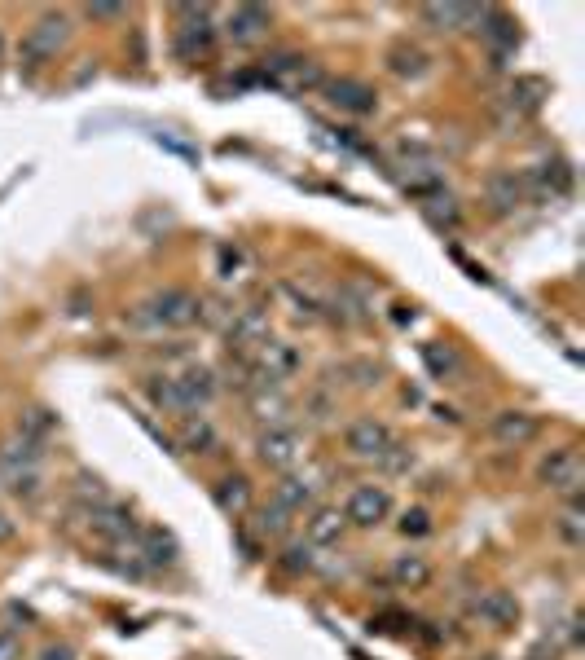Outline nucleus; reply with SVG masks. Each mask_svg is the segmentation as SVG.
Here are the masks:
<instances>
[{
	"instance_id": "obj_17",
	"label": "nucleus",
	"mask_w": 585,
	"mask_h": 660,
	"mask_svg": "<svg viewBox=\"0 0 585 660\" xmlns=\"http://www.w3.org/2000/svg\"><path fill=\"white\" fill-rule=\"evenodd\" d=\"M542 102H546V84L537 80V75H524V80H515L502 93V110H506V119H511L515 128H520L524 119H533L537 110H542Z\"/></svg>"
},
{
	"instance_id": "obj_1",
	"label": "nucleus",
	"mask_w": 585,
	"mask_h": 660,
	"mask_svg": "<svg viewBox=\"0 0 585 660\" xmlns=\"http://www.w3.org/2000/svg\"><path fill=\"white\" fill-rule=\"evenodd\" d=\"M194 322H203V300L190 286H163L132 308V326L141 330H185Z\"/></svg>"
},
{
	"instance_id": "obj_14",
	"label": "nucleus",
	"mask_w": 585,
	"mask_h": 660,
	"mask_svg": "<svg viewBox=\"0 0 585 660\" xmlns=\"http://www.w3.org/2000/svg\"><path fill=\"white\" fill-rule=\"evenodd\" d=\"M471 612H476V621L489 625V630H511V625L520 621V599H515L511 590H480L476 599H471Z\"/></svg>"
},
{
	"instance_id": "obj_22",
	"label": "nucleus",
	"mask_w": 585,
	"mask_h": 660,
	"mask_svg": "<svg viewBox=\"0 0 585 660\" xmlns=\"http://www.w3.org/2000/svg\"><path fill=\"white\" fill-rule=\"evenodd\" d=\"M524 185L533 194H542V198H564L572 190V168H568V159H546V163H537L533 172H524Z\"/></svg>"
},
{
	"instance_id": "obj_40",
	"label": "nucleus",
	"mask_w": 585,
	"mask_h": 660,
	"mask_svg": "<svg viewBox=\"0 0 585 660\" xmlns=\"http://www.w3.org/2000/svg\"><path fill=\"white\" fill-rule=\"evenodd\" d=\"M379 467H388V471H410V467H414V454L401 445V440H396V445L388 449V454L379 458Z\"/></svg>"
},
{
	"instance_id": "obj_41",
	"label": "nucleus",
	"mask_w": 585,
	"mask_h": 660,
	"mask_svg": "<svg viewBox=\"0 0 585 660\" xmlns=\"http://www.w3.org/2000/svg\"><path fill=\"white\" fill-rule=\"evenodd\" d=\"M242 260H247V251L242 247H220V278H238V269H242Z\"/></svg>"
},
{
	"instance_id": "obj_21",
	"label": "nucleus",
	"mask_w": 585,
	"mask_h": 660,
	"mask_svg": "<svg viewBox=\"0 0 585 660\" xmlns=\"http://www.w3.org/2000/svg\"><path fill=\"white\" fill-rule=\"evenodd\" d=\"M317 489H322V484H317L313 476H300V471H286V476L278 480V489H273V506H282L286 515L313 511Z\"/></svg>"
},
{
	"instance_id": "obj_24",
	"label": "nucleus",
	"mask_w": 585,
	"mask_h": 660,
	"mask_svg": "<svg viewBox=\"0 0 585 660\" xmlns=\"http://www.w3.org/2000/svg\"><path fill=\"white\" fill-rule=\"evenodd\" d=\"M44 462V445H36V440H27V436H5L0 440V471L5 476H14V471H31V467H40Z\"/></svg>"
},
{
	"instance_id": "obj_7",
	"label": "nucleus",
	"mask_w": 585,
	"mask_h": 660,
	"mask_svg": "<svg viewBox=\"0 0 585 660\" xmlns=\"http://www.w3.org/2000/svg\"><path fill=\"white\" fill-rule=\"evenodd\" d=\"M396 445V432L383 418H374V414H366V418H352V423L344 427V449L352 458H366V462H379L388 449Z\"/></svg>"
},
{
	"instance_id": "obj_44",
	"label": "nucleus",
	"mask_w": 585,
	"mask_h": 660,
	"mask_svg": "<svg viewBox=\"0 0 585 660\" xmlns=\"http://www.w3.org/2000/svg\"><path fill=\"white\" fill-rule=\"evenodd\" d=\"M124 5H88V18H119Z\"/></svg>"
},
{
	"instance_id": "obj_38",
	"label": "nucleus",
	"mask_w": 585,
	"mask_h": 660,
	"mask_svg": "<svg viewBox=\"0 0 585 660\" xmlns=\"http://www.w3.org/2000/svg\"><path fill=\"white\" fill-rule=\"evenodd\" d=\"M9 480V493H14V498H36L40 493V467H31V471H14V476H5Z\"/></svg>"
},
{
	"instance_id": "obj_25",
	"label": "nucleus",
	"mask_w": 585,
	"mask_h": 660,
	"mask_svg": "<svg viewBox=\"0 0 585 660\" xmlns=\"http://www.w3.org/2000/svg\"><path fill=\"white\" fill-rule=\"evenodd\" d=\"M212 502L220 506L225 515H247L251 511V480L242 476V471H234V476H220L216 484H212Z\"/></svg>"
},
{
	"instance_id": "obj_31",
	"label": "nucleus",
	"mask_w": 585,
	"mask_h": 660,
	"mask_svg": "<svg viewBox=\"0 0 585 660\" xmlns=\"http://www.w3.org/2000/svg\"><path fill=\"white\" fill-rule=\"evenodd\" d=\"M251 414H256L260 427H286L291 401H286L278 388H260V392H251Z\"/></svg>"
},
{
	"instance_id": "obj_2",
	"label": "nucleus",
	"mask_w": 585,
	"mask_h": 660,
	"mask_svg": "<svg viewBox=\"0 0 585 660\" xmlns=\"http://www.w3.org/2000/svg\"><path fill=\"white\" fill-rule=\"evenodd\" d=\"M251 392L260 388H282L286 379H295L304 366L300 348L295 344H282V339H269V344H260L256 352H251Z\"/></svg>"
},
{
	"instance_id": "obj_6",
	"label": "nucleus",
	"mask_w": 585,
	"mask_h": 660,
	"mask_svg": "<svg viewBox=\"0 0 585 660\" xmlns=\"http://www.w3.org/2000/svg\"><path fill=\"white\" fill-rule=\"evenodd\" d=\"M537 480H542L546 489H555V493H568V498L577 502V493H581V480H585V462H581V449H577V445L550 449V454L542 458V467H537Z\"/></svg>"
},
{
	"instance_id": "obj_26",
	"label": "nucleus",
	"mask_w": 585,
	"mask_h": 660,
	"mask_svg": "<svg viewBox=\"0 0 585 660\" xmlns=\"http://www.w3.org/2000/svg\"><path fill=\"white\" fill-rule=\"evenodd\" d=\"M480 5H418V18L432 31H467L476 27Z\"/></svg>"
},
{
	"instance_id": "obj_28",
	"label": "nucleus",
	"mask_w": 585,
	"mask_h": 660,
	"mask_svg": "<svg viewBox=\"0 0 585 660\" xmlns=\"http://www.w3.org/2000/svg\"><path fill=\"white\" fill-rule=\"evenodd\" d=\"M146 396L154 401V410H163V414H194L190 401H185V392H181V383H176V374H154L146 383Z\"/></svg>"
},
{
	"instance_id": "obj_8",
	"label": "nucleus",
	"mask_w": 585,
	"mask_h": 660,
	"mask_svg": "<svg viewBox=\"0 0 585 660\" xmlns=\"http://www.w3.org/2000/svg\"><path fill=\"white\" fill-rule=\"evenodd\" d=\"M225 339H229V352L251 357L260 344H269V308H264V304L234 308V317L225 322Z\"/></svg>"
},
{
	"instance_id": "obj_35",
	"label": "nucleus",
	"mask_w": 585,
	"mask_h": 660,
	"mask_svg": "<svg viewBox=\"0 0 585 660\" xmlns=\"http://www.w3.org/2000/svg\"><path fill=\"white\" fill-rule=\"evenodd\" d=\"M555 533H559V542L577 550L585 542V515H581V506L577 502H568V511L555 520Z\"/></svg>"
},
{
	"instance_id": "obj_16",
	"label": "nucleus",
	"mask_w": 585,
	"mask_h": 660,
	"mask_svg": "<svg viewBox=\"0 0 585 660\" xmlns=\"http://www.w3.org/2000/svg\"><path fill=\"white\" fill-rule=\"evenodd\" d=\"M476 31L493 44V53H498V58L515 53V44H520V22H515L511 14H502L498 5H480V14H476Z\"/></svg>"
},
{
	"instance_id": "obj_23",
	"label": "nucleus",
	"mask_w": 585,
	"mask_h": 660,
	"mask_svg": "<svg viewBox=\"0 0 585 660\" xmlns=\"http://www.w3.org/2000/svg\"><path fill=\"white\" fill-rule=\"evenodd\" d=\"M383 62H388V71L396 75V80H423V75L432 71L427 49H418V44H410V40H396Z\"/></svg>"
},
{
	"instance_id": "obj_29",
	"label": "nucleus",
	"mask_w": 585,
	"mask_h": 660,
	"mask_svg": "<svg viewBox=\"0 0 585 660\" xmlns=\"http://www.w3.org/2000/svg\"><path fill=\"white\" fill-rule=\"evenodd\" d=\"M176 383H181L185 401H190V410H203V405H212L216 396V374L207 366H185L181 374H176Z\"/></svg>"
},
{
	"instance_id": "obj_19",
	"label": "nucleus",
	"mask_w": 585,
	"mask_h": 660,
	"mask_svg": "<svg viewBox=\"0 0 585 660\" xmlns=\"http://www.w3.org/2000/svg\"><path fill=\"white\" fill-rule=\"evenodd\" d=\"M418 357H423L427 374H432L436 383H462L467 379V357L454 348V344H440V339H432V344L418 348Z\"/></svg>"
},
{
	"instance_id": "obj_20",
	"label": "nucleus",
	"mask_w": 585,
	"mask_h": 660,
	"mask_svg": "<svg viewBox=\"0 0 585 660\" xmlns=\"http://www.w3.org/2000/svg\"><path fill=\"white\" fill-rule=\"evenodd\" d=\"M344 533H348V520H344V511L339 506H313L308 511V520H304V542L308 546H339L344 542Z\"/></svg>"
},
{
	"instance_id": "obj_37",
	"label": "nucleus",
	"mask_w": 585,
	"mask_h": 660,
	"mask_svg": "<svg viewBox=\"0 0 585 660\" xmlns=\"http://www.w3.org/2000/svg\"><path fill=\"white\" fill-rule=\"evenodd\" d=\"M282 295L295 300V317H304V322H317V317H322V300H313V295L300 291L295 282H282Z\"/></svg>"
},
{
	"instance_id": "obj_15",
	"label": "nucleus",
	"mask_w": 585,
	"mask_h": 660,
	"mask_svg": "<svg viewBox=\"0 0 585 660\" xmlns=\"http://www.w3.org/2000/svg\"><path fill=\"white\" fill-rule=\"evenodd\" d=\"M273 27V14L264 5H234L225 14V36L234 44H260Z\"/></svg>"
},
{
	"instance_id": "obj_33",
	"label": "nucleus",
	"mask_w": 585,
	"mask_h": 660,
	"mask_svg": "<svg viewBox=\"0 0 585 660\" xmlns=\"http://www.w3.org/2000/svg\"><path fill=\"white\" fill-rule=\"evenodd\" d=\"M286 528H291V515L282 511V506H256V511H251V533L256 537H264V542H269V537H282Z\"/></svg>"
},
{
	"instance_id": "obj_30",
	"label": "nucleus",
	"mask_w": 585,
	"mask_h": 660,
	"mask_svg": "<svg viewBox=\"0 0 585 660\" xmlns=\"http://www.w3.org/2000/svg\"><path fill=\"white\" fill-rule=\"evenodd\" d=\"M176 440H181L185 454H216V449H220V432H216L212 423H207L203 414H198V418H194V414L185 418V423H181V436H176Z\"/></svg>"
},
{
	"instance_id": "obj_45",
	"label": "nucleus",
	"mask_w": 585,
	"mask_h": 660,
	"mask_svg": "<svg viewBox=\"0 0 585 660\" xmlns=\"http://www.w3.org/2000/svg\"><path fill=\"white\" fill-rule=\"evenodd\" d=\"M14 533H18V524L9 520L5 511H0V546H5V542H14Z\"/></svg>"
},
{
	"instance_id": "obj_10",
	"label": "nucleus",
	"mask_w": 585,
	"mask_h": 660,
	"mask_svg": "<svg viewBox=\"0 0 585 660\" xmlns=\"http://www.w3.org/2000/svg\"><path fill=\"white\" fill-rule=\"evenodd\" d=\"M84 515H88V528H93V533L102 537L106 546H132V542H137V528L141 524H137V515H132L124 502L110 498V502L93 506V511H84Z\"/></svg>"
},
{
	"instance_id": "obj_36",
	"label": "nucleus",
	"mask_w": 585,
	"mask_h": 660,
	"mask_svg": "<svg viewBox=\"0 0 585 660\" xmlns=\"http://www.w3.org/2000/svg\"><path fill=\"white\" fill-rule=\"evenodd\" d=\"M423 212H427V220H432V225L436 229H458V207H454V198H427V203H423Z\"/></svg>"
},
{
	"instance_id": "obj_43",
	"label": "nucleus",
	"mask_w": 585,
	"mask_h": 660,
	"mask_svg": "<svg viewBox=\"0 0 585 660\" xmlns=\"http://www.w3.org/2000/svg\"><path fill=\"white\" fill-rule=\"evenodd\" d=\"M0 660H22V643L14 630H0Z\"/></svg>"
},
{
	"instance_id": "obj_11",
	"label": "nucleus",
	"mask_w": 585,
	"mask_h": 660,
	"mask_svg": "<svg viewBox=\"0 0 585 660\" xmlns=\"http://www.w3.org/2000/svg\"><path fill=\"white\" fill-rule=\"evenodd\" d=\"M322 97L344 115H374L379 110V93L366 80H352V75H330L322 80Z\"/></svg>"
},
{
	"instance_id": "obj_32",
	"label": "nucleus",
	"mask_w": 585,
	"mask_h": 660,
	"mask_svg": "<svg viewBox=\"0 0 585 660\" xmlns=\"http://www.w3.org/2000/svg\"><path fill=\"white\" fill-rule=\"evenodd\" d=\"M14 432H18V436H27V440H36V445H49V436L58 432V414L44 410V405H31V410H22V418H18Z\"/></svg>"
},
{
	"instance_id": "obj_27",
	"label": "nucleus",
	"mask_w": 585,
	"mask_h": 660,
	"mask_svg": "<svg viewBox=\"0 0 585 660\" xmlns=\"http://www.w3.org/2000/svg\"><path fill=\"white\" fill-rule=\"evenodd\" d=\"M388 577L401 590H427V586H432V559L418 555V550H410V555H396L392 568H388Z\"/></svg>"
},
{
	"instance_id": "obj_34",
	"label": "nucleus",
	"mask_w": 585,
	"mask_h": 660,
	"mask_svg": "<svg viewBox=\"0 0 585 660\" xmlns=\"http://www.w3.org/2000/svg\"><path fill=\"white\" fill-rule=\"evenodd\" d=\"M278 564H282V572H291V577H304V572H313L317 555H313V546H308V542H286L282 555H278Z\"/></svg>"
},
{
	"instance_id": "obj_12",
	"label": "nucleus",
	"mask_w": 585,
	"mask_h": 660,
	"mask_svg": "<svg viewBox=\"0 0 585 660\" xmlns=\"http://www.w3.org/2000/svg\"><path fill=\"white\" fill-rule=\"evenodd\" d=\"M132 555H137L150 572H159V568H176V564H181V546H176V537L168 533V528H154V524H141V528H137Z\"/></svg>"
},
{
	"instance_id": "obj_39",
	"label": "nucleus",
	"mask_w": 585,
	"mask_h": 660,
	"mask_svg": "<svg viewBox=\"0 0 585 660\" xmlns=\"http://www.w3.org/2000/svg\"><path fill=\"white\" fill-rule=\"evenodd\" d=\"M401 533L405 537H427L432 533V515H427L423 506H410V511L401 515Z\"/></svg>"
},
{
	"instance_id": "obj_13",
	"label": "nucleus",
	"mask_w": 585,
	"mask_h": 660,
	"mask_svg": "<svg viewBox=\"0 0 585 660\" xmlns=\"http://www.w3.org/2000/svg\"><path fill=\"white\" fill-rule=\"evenodd\" d=\"M524 198H528L524 172H515V168H498V172L484 176V203H489L498 216H511L515 207L524 203Z\"/></svg>"
},
{
	"instance_id": "obj_42",
	"label": "nucleus",
	"mask_w": 585,
	"mask_h": 660,
	"mask_svg": "<svg viewBox=\"0 0 585 660\" xmlns=\"http://www.w3.org/2000/svg\"><path fill=\"white\" fill-rule=\"evenodd\" d=\"M36 660H80V656H75L71 643H44L36 652Z\"/></svg>"
},
{
	"instance_id": "obj_5",
	"label": "nucleus",
	"mask_w": 585,
	"mask_h": 660,
	"mask_svg": "<svg viewBox=\"0 0 585 660\" xmlns=\"http://www.w3.org/2000/svg\"><path fill=\"white\" fill-rule=\"evenodd\" d=\"M176 18H181V27H176V58L194 62V58H207L212 53V40H216V27H212V14L207 9H194V5H181L176 9Z\"/></svg>"
},
{
	"instance_id": "obj_9",
	"label": "nucleus",
	"mask_w": 585,
	"mask_h": 660,
	"mask_svg": "<svg viewBox=\"0 0 585 660\" xmlns=\"http://www.w3.org/2000/svg\"><path fill=\"white\" fill-rule=\"evenodd\" d=\"M392 515V489L388 484H357L344 502V520L352 528H379Z\"/></svg>"
},
{
	"instance_id": "obj_18",
	"label": "nucleus",
	"mask_w": 585,
	"mask_h": 660,
	"mask_svg": "<svg viewBox=\"0 0 585 660\" xmlns=\"http://www.w3.org/2000/svg\"><path fill=\"white\" fill-rule=\"evenodd\" d=\"M493 436L506 449H524L542 436V418L528 410H502V414H493Z\"/></svg>"
},
{
	"instance_id": "obj_4",
	"label": "nucleus",
	"mask_w": 585,
	"mask_h": 660,
	"mask_svg": "<svg viewBox=\"0 0 585 660\" xmlns=\"http://www.w3.org/2000/svg\"><path fill=\"white\" fill-rule=\"evenodd\" d=\"M256 458L264 462L269 471H295L300 467V458H304V436H300V427H264L260 440H256Z\"/></svg>"
},
{
	"instance_id": "obj_3",
	"label": "nucleus",
	"mask_w": 585,
	"mask_h": 660,
	"mask_svg": "<svg viewBox=\"0 0 585 660\" xmlns=\"http://www.w3.org/2000/svg\"><path fill=\"white\" fill-rule=\"evenodd\" d=\"M66 40H71V18L66 14H40L27 27V36H22L18 58L27 66H44V62L58 58V49H66Z\"/></svg>"
}]
</instances>
